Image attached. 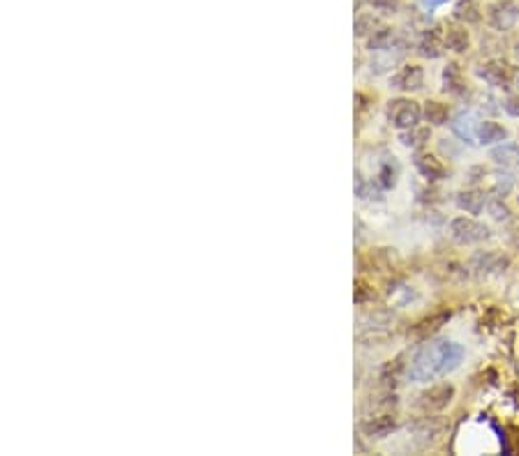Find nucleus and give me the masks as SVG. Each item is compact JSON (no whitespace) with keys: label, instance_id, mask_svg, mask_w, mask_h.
Segmentation results:
<instances>
[{"label":"nucleus","instance_id":"obj_1","mask_svg":"<svg viewBox=\"0 0 519 456\" xmlns=\"http://www.w3.org/2000/svg\"><path fill=\"white\" fill-rule=\"evenodd\" d=\"M464 360V348L455 341H430L415 353L409 364V378L414 383H430L434 378L455 371Z\"/></svg>","mask_w":519,"mask_h":456},{"label":"nucleus","instance_id":"obj_2","mask_svg":"<svg viewBox=\"0 0 519 456\" xmlns=\"http://www.w3.org/2000/svg\"><path fill=\"white\" fill-rule=\"evenodd\" d=\"M476 74L485 81V84L494 85V88H501V90H508L510 85H513V81H517V76H519V74L514 72L513 65L505 63V60H501V58L487 60V63L478 67Z\"/></svg>","mask_w":519,"mask_h":456},{"label":"nucleus","instance_id":"obj_3","mask_svg":"<svg viewBox=\"0 0 519 456\" xmlns=\"http://www.w3.org/2000/svg\"><path fill=\"white\" fill-rule=\"evenodd\" d=\"M451 236L460 245H478V242L487 240L492 231L485 224L473 219V217H455L451 221Z\"/></svg>","mask_w":519,"mask_h":456},{"label":"nucleus","instance_id":"obj_4","mask_svg":"<svg viewBox=\"0 0 519 456\" xmlns=\"http://www.w3.org/2000/svg\"><path fill=\"white\" fill-rule=\"evenodd\" d=\"M420 118H423V109L418 102L414 100H393L388 102V121L397 130H411L418 127Z\"/></svg>","mask_w":519,"mask_h":456},{"label":"nucleus","instance_id":"obj_5","mask_svg":"<svg viewBox=\"0 0 519 456\" xmlns=\"http://www.w3.org/2000/svg\"><path fill=\"white\" fill-rule=\"evenodd\" d=\"M487 22L498 32L513 31L519 22V5L514 0H496L487 7Z\"/></svg>","mask_w":519,"mask_h":456},{"label":"nucleus","instance_id":"obj_6","mask_svg":"<svg viewBox=\"0 0 519 456\" xmlns=\"http://www.w3.org/2000/svg\"><path fill=\"white\" fill-rule=\"evenodd\" d=\"M452 397H455V388L451 383L432 385L430 389H425L418 397V408L425 410V413H439V410L448 408Z\"/></svg>","mask_w":519,"mask_h":456},{"label":"nucleus","instance_id":"obj_7","mask_svg":"<svg viewBox=\"0 0 519 456\" xmlns=\"http://www.w3.org/2000/svg\"><path fill=\"white\" fill-rule=\"evenodd\" d=\"M390 85L402 90V93H415L425 85V72L420 65H406L390 79Z\"/></svg>","mask_w":519,"mask_h":456},{"label":"nucleus","instance_id":"obj_8","mask_svg":"<svg viewBox=\"0 0 519 456\" xmlns=\"http://www.w3.org/2000/svg\"><path fill=\"white\" fill-rule=\"evenodd\" d=\"M414 166L418 168V174L427 180H443L446 178V166L436 155L432 152H418L414 157Z\"/></svg>","mask_w":519,"mask_h":456},{"label":"nucleus","instance_id":"obj_9","mask_svg":"<svg viewBox=\"0 0 519 456\" xmlns=\"http://www.w3.org/2000/svg\"><path fill=\"white\" fill-rule=\"evenodd\" d=\"M446 35H441L436 28H432V31L423 32V37H420L418 42V53L423 56V58H430V60H436L443 56V51H446Z\"/></svg>","mask_w":519,"mask_h":456},{"label":"nucleus","instance_id":"obj_10","mask_svg":"<svg viewBox=\"0 0 519 456\" xmlns=\"http://www.w3.org/2000/svg\"><path fill=\"white\" fill-rule=\"evenodd\" d=\"M478 125H480V122H478V118L473 116L471 111H461V113H457L451 122L452 131H455L457 137H460L464 143L478 141Z\"/></svg>","mask_w":519,"mask_h":456},{"label":"nucleus","instance_id":"obj_11","mask_svg":"<svg viewBox=\"0 0 519 456\" xmlns=\"http://www.w3.org/2000/svg\"><path fill=\"white\" fill-rule=\"evenodd\" d=\"M457 208L464 210L467 215H480L487 208V196L480 189H464L457 194Z\"/></svg>","mask_w":519,"mask_h":456},{"label":"nucleus","instance_id":"obj_12","mask_svg":"<svg viewBox=\"0 0 519 456\" xmlns=\"http://www.w3.org/2000/svg\"><path fill=\"white\" fill-rule=\"evenodd\" d=\"M443 93L452 94V97L467 94V81H464V74L457 63H448L443 69Z\"/></svg>","mask_w":519,"mask_h":456},{"label":"nucleus","instance_id":"obj_13","mask_svg":"<svg viewBox=\"0 0 519 456\" xmlns=\"http://www.w3.org/2000/svg\"><path fill=\"white\" fill-rule=\"evenodd\" d=\"M508 141V130L494 121H480L478 125V143L483 146H496V143Z\"/></svg>","mask_w":519,"mask_h":456},{"label":"nucleus","instance_id":"obj_14","mask_svg":"<svg viewBox=\"0 0 519 456\" xmlns=\"http://www.w3.org/2000/svg\"><path fill=\"white\" fill-rule=\"evenodd\" d=\"M443 431H446V422L436 420V417H427V420L415 425V441H418L420 445H430Z\"/></svg>","mask_w":519,"mask_h":456},{"label":"nucleus","instance_id":"obj_15","mask_svg":"<svg viewBox=\"0 0 519 456\" xmlns=\"http://www.w3.org/2000/svg\"><path fill=\"white\" fill-rule=\"evenodd\" d=\"M452 14H455L457 22H461L464 26H476V23L483 22V12H480L476 0H457Z\"/></svg>","mask_w":519,"mask_h":456},{"label":"nucleus","instance_id":"obj_16","mask_svg":"<svg viewBox=\"0 0 519 456\" xmlns=\"http://www.w3.org/2000/svg\"><path fill=\"white\" fill-rule=\"evenodd\" d=\"M443 35H446V47L451 49V51L467 53L469 47H471V37H469L467 26H457V23H452V26L446 28Z\"/></svg>","mask_w":519,"mask_h":456},{"label":"nucleus","instance_id":"obj_17","mask_svg":"<svg viewBox=\"0 0 519 456\" xmlns=\"http://www.w3.org/2000/svg\"><path fill=\"white\" fill-rule=\"evenodd\" d=\"M397 429V420L393 415H378V417H372L362 425V431L368 435H377V438H383V435L393 434Z\"/></svg>","mask_w":519,"mask_h":456},{"label":"nucleus","instance_id":"obj_18","mask_svg":"<svg viewBox=\"0 0 519 456\" xmlns=\"http://www.w3.org/2000/svg\"><path fill=\"white\" fill-rule=\"evenodd\" d=\"M473 265H476V270H480V273H501V270L508 268V258H504L501 254L496 252H487V254H478L476 258H473Z\"/></svg>","mask_w":519,"mask_h":456},{"label":"nucleus","instance_id":"obj_19","mask_svg":"<svg viewBox=\"0 0 519 456\" xmlns=\"http://www.w3.org/2000/svg\"><path fill=\"white\" fill-rule=\"evenodd\" d=\"M448 320H451V311H441V314L430 316V318H425L423 323H418V326L414 327V336L415 339L427 341L443 323H448Z\"/></svg>","mask_w":519,"mask_h":456},{"label":"nucleus","instance_id":"obj_20","mask_svg":"<svg viewBox=\"0 0 519 456\" xmlns=\"http://www.w3.org/2000/svg\"><path fill=\"white\" fill-rule=\"evenodd\" d=\"M423 116L430 122V127H443L448 122V118H451V111H448V106L443 104V102L427 100L425 109H423Z\"/></svg>","mask_w":519,"mask_h":456},{"label":"nucleus","instance_id":"obj_21","mask_svg":"<svg viewBox=\"0 0 519 456\" xmlns=\"http://www.w3.org/2000/svg\"><path fill=\"white\" fill-rule=\"evenodd\" d=\"M492 159L504 168H519V146L514 143H504L492 150Z\"/></svg>","mask_w":519,"mask_h":456},{"label":"nucleus","instance_id":"obj_22","mask_svg":"<svg viewBox=\"0 0 519 456\" xmlns=\"http://www.w3.org/2000/svg\"><path fill=\"white\" fill-rule=\"evenodd\" d=\"M399 141L406 148H423L430 141V127H411V130H402Z\"/></svg>","mask_w":519,"mask_h":456},{"label":"nucleus","instance_id":"obj_23","mask_svg":"<svg viewBox=\"0 0 519 456\" xmlns=\"http://www.w3.org/2000/svg\"><path fill=\"white\" fill-rule=\"evenodd\" d=\"M393 44V31L390 28H378L377 32H372V37H369V44L368 47L372 49V51H388V49Z\"/></svg>","mask_w":519,"mask_h":456},{"label":"nucleus","instance_id":"obj_24","mask_svg":"<svg viewBox=\"0 0 519 456\" xmlns=\"http://www.w3.org/2000/svg\"><path fill=\"white\" fill-rule=\"evenodd\" d=\"M487 212L496 221H508L510 215H513L508 205L504 203V199H487Z\"/></svg>","mask_w":519,"mask_h":456},{"label":"nucleus","instance_id":"obj_25","mask_svg":"<svg viewBox=\"0 0 519 456\" xmlns=\"http://www.w3.org/2000/svg\"><path fill=\"white\" fill-rule=\"evenodd\" d=\"M378 26V22L374 19L372 14H360L356 19V35L358 37H368V35H372V32H377L374 28Z\"/></svg>","mask_w":519,"mask_h":456},{"label":"nucleus","instance_id":"obj_26","mask_svg":"<svg viewBox=\"0 0 519 456\" xmlns=\"http://www.w3.org/2000/svg\"><path fill=\"white\" fill-rule=\"evenodd\" d=\"M395 183H397V168H393V164H383L381 174H378V184L383 189H390L395 187Z\"/></svg>","mask_w":519,"mask_h":456},{"label":"nucleus","instance_id":"obj_27","mask_svg":"<svg viewBox=\"0 0 519 456\" xmlns=\"http://www.w3.org/2000/svg\"><path fill=\"white\" fill-rule=\"evenodd\" d=\"M369 5L377 12H383V14H395L399 7V0H369Z\"/></svg>","mask_w":519,"mask_h":456},{"label":"nucleus","instance_id":"obj_28","mask_svg":"<svg viewBox=\"0 0 519 456\" xmlns=\"http://www.w3.org/2000/svg\"><path fill=\"white\" fill-rule=\"evenodd\" d=\"M504 109H505V113H508V116L519 118V93L508 94V100L504 102Z\"/></svg>","mask_w":519,"mask_h":456},{"label":"nucleus","instance_id":"obj_29","mask_svg":"<svg viewBox=\"0 0 519 456\" xmlns=\"http://www.w3.org/2000/svg\"><path fill=\"white\" fill-rule=\"evenodd\" d=\"M369 298L368 293V286L365 283H358V295H356V302H365V300Z\"/></svg>","mask_w":519,"mask_h":456},{"label":"nucleus","instance_id":"obj_30","mask_svg":"<svg viewBox=\"0 0 519 456\" xmlns=\"http://www.w3.org/2000/svg\"><path fill=\"white\" fill-rule=\"evenodd\" d=\"M425 3H427V5H430V7H434V5H439V3H443V0H425Z\"/></svg>","mask_w":519,"mask_h":456},{"label":"nucleus","instance_id":"obj_31","mask_svg":"<svg viewBox=\"0 0 519 456\" xmlns=\"http://www.w3.org/2000/svg\"><path fill=\"white\" fill-rule=\"evenodd\" d=\"M514 58H517V63H519V42H517V47H514Z\"/></svg>","mask_w":519,"mask_h":456},{"label":"nucleus","instance_id":"obj_32","mask_svg":"<svg viewBox=\"0 0 519 456\" xmlns=\"http://www.w3.org/2000/svg\"><path fill=\"white\" fill-rule=\"evenodd\" d=\"M517 84H519V76H517Z\"/></svg>","mask_w":519,"mask_h":456}]
</instances>
